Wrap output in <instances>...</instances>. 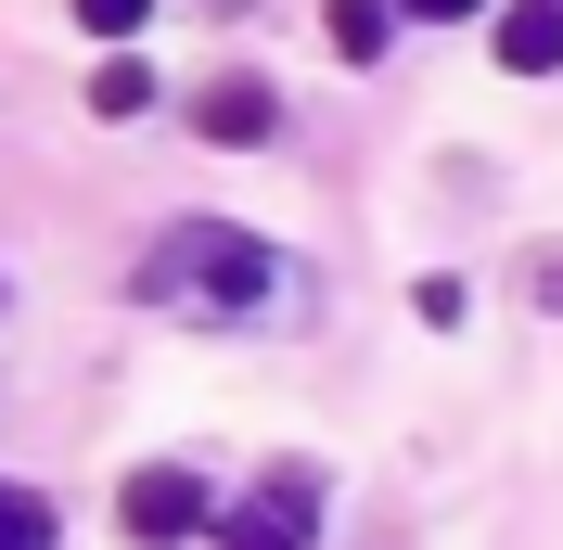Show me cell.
<instances>
[{"label":"cell","mask_w":563,"mask_h":550,"mask_svg":"<svg viewBox=\"0 0 563 550\" xmlns=\"http://www.w3.org/2000/svg\"><path fill=\"white\" fill-rule=\"evenodd\" d=\"M141 308H179V320H256L282 295V256L256 231H231V218H167L154 231V256L129 270Z\"/></svg>","instance_id":"cell-1"},{"label":"cell","mask_w":563,"mask_h":550,"mask_svg":"<svg viewBox=\"0 0 563 550\" xmlns=\"http://www.w3.org/2000/svg\"><path fill=\"white\" fill-rule=\"evenodd\" d=\"M206 474H192V461H141L129 486H115V525H129L141 550H179V538H206Z\"/></svg>","instance_id":"cell-2"},{"label":"cell","mask_w":563,"mask_h":550,"mask_svg":"<svg viewBox=\"0 0 563 550\" xmlns=\"http://www.w3.org/2000/svg\"><path fill=\"white\" fill-rule=\"evenodd\" d=\"M308 538H320V474H308V461H282L244 513L218 525V550H308Z\"/></svg>","instance_id":"cell-3"},{"label":"cell","mask_w":563,"mask_h":550,"mask_svg":"<svg viewBox=\"0 0 563 550\" xmlns=\"http://www.w3.org/2000/svg\"><path fill=\"white\" fill-rule=\"evenodd\" d=\"M192 129H206L218 154H256V141L282 129V90L269 77H206V90H192Z\"/></svg>","instance_id":"cell-4"},{"label":"cell","mask_w":563,"mask_h":550,"mask_svg":"<svg viewBox=\"0 0 563 550\" xmlns=\"http://www.w3.org/2000/svg\"><path fill=\"white\" fill-rule=\"evenodd\" d=\"M487 52H499L512 77H563V0H512Z\"/></svg>","instance_id":"cell-5"},{"label":"cell","mask_w":563,"mask_h":550,"mask_svg":"<svg viewBox=\"0 0 563 550\" xmlns=\"http://www.w3.org/2000/svg\"><path fill=\"white\" fill-rule=\"evenodd\" d=\"M320 26H333L346 65H385V52H397V0H320Z\"/></svg>","instance_id":"cell-6"},{"label":"cell","mask_w":563,"mask_h":550,"mask_svg":"<svg viewBox=\"0 0 563 550\" xmlns=\"http://www.w3.org/2000/svg\"><path fill=\"white\" fill-rule=\"evenodd\" d=\"M154 103V65L141 52H103V77H90V116H141Z\"/></svg>","instance_id":"cell-7"},{"label":"cell","mask_w":563,"mask_h":550,"mask_svg":"<svg viewBox=\"0 0 563 550\" xmlns=\"http://www.w3.org/2000/svg\"><path fill=\"white\" fill-rule=\"evenodd\" d=\"M0 550H52V499H26V486H0Z\"/></svg>","instance_id":"cell-8"},{"label":"cell","mask_w":563,"mask_h":550,"mask_svg":"<svg viewBox=\"0 0 563 550\" xmlns=\"http://www.w3.org/2000/svg\"><path fill=\"white\" fill-rule=\"evenodd\" d=\"M141 13H154V0H77V26H90V38H129Z\"/></svg>","instance_id":"cell-9"},{"label":"cell","mask_w":563,"mask_h":550,"mask_svg":"<svg viewBox=\"0 0 563 550\" xmlns=\"http://www.w3.org/2000/svg\"><path fill=\"white\" fill-rule=\"evenodd\" d=\"M397 13H435V26H461V13H487V0H397Z\"/></svg>","instance_id":"cell-10"}]
</instances>
